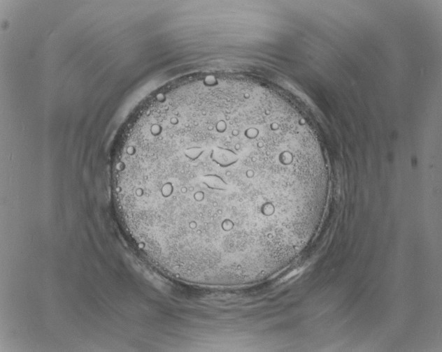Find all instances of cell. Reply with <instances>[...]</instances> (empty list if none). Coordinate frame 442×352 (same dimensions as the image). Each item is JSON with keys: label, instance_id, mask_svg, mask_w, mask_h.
<instances>
[{"label": "cell", "instance_id": "1", "mask_svg": "<svg viewBox=\"0 0 442 352\" xmlns=\"http://www.w3.org/2000/svg\"><path fill=\"white\" fill-rule=\"evenodd\" d=\"M325 182L308 133L271 115L223 113L169 145L159 189L180 229L224 256L280 248L315 216Z\"/></svg>", "mask_w": 442, "mask_h": 352}]
</instances>
